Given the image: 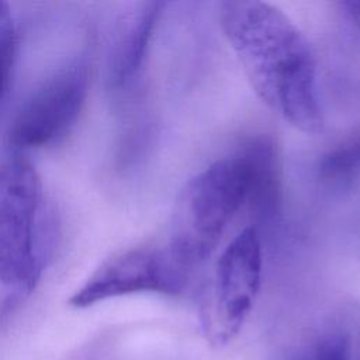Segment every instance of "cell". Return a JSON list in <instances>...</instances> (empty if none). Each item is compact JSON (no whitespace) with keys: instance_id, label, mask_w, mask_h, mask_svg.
<instances>
[{"instance_id":"obj_1","label":"cell","mask_w":360,"mask_h":360,"mask_svg":"<svg viewBox=\"0 0 360 360\" xmlns=\"http://www.w3.org/2000/svg\"><path fill=\"white\" fill-rule=\"evenodd\" d=\"M219 25L262 103L304 134L322 132L316 62L302 31L280 8L256 0L222 3Z\"/></svg>"},{"instance_id":"obj_2","label":"cell","mask_w":360,"mask_h":360,"mask_svg":"<svg viewBox=\"0 0 360 360\" xmlns=\"http://www.w3.org/2000/svg\"><path fill=\"white\" fill-rule=\"evenodd\" d=\"M248 194V167L238 150L184 184L176 201L167 249L186 271L211 256L236 212L246 207Z\"/></svg>"},{"instance_id":"obj_3","label":"cell","mask_w":360,"mask_h":360,"mask_svg":"<svg viewBox=\"0 0 360 360\" xmlns=\"http://www.w3.org/2000/svg\"><path fill=\"white\" fill-rule=\"evenodd\" d=\"M42 181L35 167L17 158L0 169V283L28 294L42 273L39 221Z\"/></svg>"},{"instance_id":"obj_4","label":"cell","mask_w":360,"mask_h":360,"mask_svg":"<svg viewBox=\"0 0 360 360\" xmlns=\"http://www.w3.org/2000/svg\"><path fill=\"white\" fill-rule=\"evenodd\" d=\"M262 242L255 226L243 228L222 250L201 308L207 339L226 345L242 329L262 283Z\"/></svg>"},{"instance_id":"obj_5","label":"cell","mask_w":360,"mask_h":360,"mask_svg":"<svg viewBox=\"0 0 360 360\" xmlns=\"http://www.w3.org/2000/svg\"><path fill=\"white\" fill-rule=\"evenodd\" d=\"M186 271L167 248L127 250L101 264L70 297V305L86 308L115 297L158 292L179 295L187 288Z\"/></svg>"},{"instance_id":"obj_6","label":"cell","mask_w":360,"mask_h":360,"mask_svg":"<svg viewBox=\"0 0 360 360\" xmlns=\"http://www.w3.org/2000/svg\"><path fill=\"white\" fill-rule=\"evenodd\" d=\"M87 86L84 62L58 72L22 104L8 132L10 143L18 149H35L62 139L79 118Z\"/></svg>"},{"instance_id":"obj_7","label":"cell","mask_w":360,"mask_h":360,"mask_svg":"<svg viewBox=\"0 0 360 360\" xmlns=\"http://www.w3.org/2000/svg\"><path fill=\"white\" fill-rule=\"evenodd\" d=\"M249 174V194L246 207L262 219L274 218L281 207L283 184L281 166L274 142L269 136L257 135L238 149Z\"/></svg>"},{"instance_id":"obj_8","label":"cell","mask_w":360,"mask_h":360,"mask_svg":"<svg viewBox=\"0 0 360 360\" xmlns=\"http://www.w3.org/2000/svg\"><path fill=\"white\" fill-rule=\"evenodd\" d=\"M162 6L159 1L139 3L124 20L111 62V80L115 86L127 83L139 69Z\"/></svg>"},{"instance_id":"obj_9","label":"cell","mask_w":360,"mask_h":360,"mask_svg":"<svg viewBox=\"0 0 360 360\" xmlns=\"http://www.w3.org/2000/svg\"><path fill=\"white\" fill-rule=\"evenodd\" d=\"M267 360H359L352 326H328L277 349Z\"/></svg>"},{"instance_id":"obj_10","label":"cell","mask_w":360,"mask_h":360,"mask_svg":"<svg viewBox=\"0 0 360 360\" xmlns=\"http://www.w3.org/2000/svg\"><path fill=\"white\" fill-rule=\"evenodd\" d=\"M360 176V135L349 138L319 160V177L329 183L342 184Z\"/></svg>"},{"instance_id":"obj_11","label":"cell","mask_w":360,"mask_h":360,"mask_svg":"<svg viewBox=\"0 0 360 360\" xmlns=\"http://www.w3.org/2000/svg\"><path fill=\"white\" fill-rule=\"evenodd\" d=\"M15 56V28L10 7L0 1V101L8 87Z\"/></svg>"},{"instance_id":"obj_12","label":"cell","mask_w":360,"mask_h":360,"mask_svg":"<svg viewBox=\"0 0 360 360\" xmlns=\"http://www.w3.org/2000/svg\"><path fill=\"white\" fill-rule=\"evenodd\" d=\"M340 7L347 17V20L360 30V1H345L340 3Z\"/></svg>"},{"instance_id":"obj_13","label":"cell","mask_w":360,"mask_h":360,"mask_svg":"<svg viewBox=\"0 0 360 360\" xmlns=\"http://www.w3.org/2000/svg\"><path fill=\"white\" fill-rule=\"evenodd\" d=\"M353 335H354V345H356L357 356H359V360H360V314H359L357 319L353 323Z\"/></svg>"}]
</instances>
